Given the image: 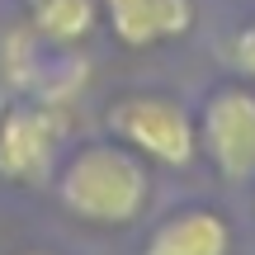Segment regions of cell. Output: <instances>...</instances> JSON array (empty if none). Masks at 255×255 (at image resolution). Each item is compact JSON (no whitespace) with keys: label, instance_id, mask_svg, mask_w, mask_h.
<instances>
[{"label":"cell","instance_id":"obj_8","mask_svg":"<svg viewBox=\"0 0 255 255\" xmlns=\"http://www.w3.org/2000/svg\"><path fill=\"white\" fill-rule=\"evenodd\" d=\"M232 62H237V71L246 76V81H255V19L241 24L237 43H232Z\"/></svg>","mask_w":255,"mask_h":255},{"label":"cell","instance_id":"obj_9","mask_svg":"<svg viewBox=\"0 0 255 255\" xmlns=\"http://www.w3.org/2000/svg\"><path fill=\"white\" fill-rule=\"evenodd\" d=\"M24 255H52V251H24Z\"/></svg>","mask_w":255,"mask_h":255},{"label":"cell","instance_id":"obj_7","mask_svg":"<svg viewBox=\"0 0 255 255\" xmlns=\"http://www.w3.org/2000/svg\"><path fill=\"white\" fill-rule=\"evenodd\" d=\"M28 28L47 47H81L100 28V0H24Z\"/></svg>","mask_w":255,"mask_h":255},{"label":"cell","instance_id":"obj_6","mask_svg":"<svg viewBox=\"0 0 255 255\" xmlns=\"http://www.w3.org/2000/svg\"><path fill=\"white\" fill-rule=\"evenodd\" d=\"M237 237L218 208H180L146 237L142 255H232Z\"/></svg>","mask_w":255,"mask_h":255},{"label":"cell","instance_id":"obj_5","mask_svg":"<svg viewBox=\"0 0 255 255\" xmlns=\"http://www.w3.org/2000/svg\"><path fill=\"white\" fill-rule=\"evenodd\" d=\"M100 14L123 47L146 52V47L184 38L199 9H194V0H100Z\"/></svg>","mask_w":255,"mask_h":255},{"label":"cell","instance_id":"obj_1","mask_svg":"<svg viewBox=\"0 0 255 255\" xmlns=\"http://www.w3.org/2000/svg\"><path fill=\"white\" fill-rule=\"evenodd\" d=\"M57 199L81 222L128 227L151 199V175L123 142H85L57 165Z\"/></svg>","mask_w":255,"mask_h":255},{"label":"cell","instance_id":"obj_4","mask_svg":"<svg viewBox=\"0 0 255 255\" xmlns=\"http://www.w3.org/2000/svg\"><path fill=\"white\" fill-rule=\"evenodd\" d=\"M199 151L218 165L222 180H255V90L222 85L199 109Z\"/></svg>","mask_w":255,"mask_h":255},{"label":"cell","instance_id":"obj_3","mask_svg":"<svg viewBox=\"0 0 255 255\" xmlns=\"http://www.w3.org/2000/svg\"><path fill=\"white\" fill-rule=\"evenodd\" d=\"M62 137H66L62 104L19 95L0 114V180L5 184H43V180H52Z\"/></svg>","mask_w":255,"mask_h":255},{"label":"cell","instance_id":"obj_2","mask_svg":"<svg viewBox=\"0 0 255 255\" xmlns=\"http://www.w3.org/2000/svg\"><path fill=\"white\" fill-rule=\"evenodd\" d=\"M109 132L128 151L156 165H194L199 156V123L170 95H123L109 104Z\"/></svg>","mask_w":255,"mask_h":255}]
</instances>
